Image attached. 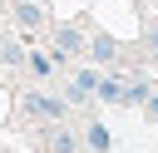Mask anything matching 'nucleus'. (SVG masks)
<instances>
[{"mask_svg": "<svg viewBox=\"0 0 158 153\" xmlns=\"http://www.w3.org/2000/svg\"><path fill=\"white\" fill-rule=\"evenodd\" d=\"M143 109H148V114L158 118V94H148V104H143Z\"/></svg>", "mask_w": 158, "mask_h": 153, "instance_id": "10", "label": "nucleus"}, {"mask_svg": "<svg viewBox=\"0 0 158 153\" xmlns=\"http://www.w3.org/2000/svg\"><path fill=\"white\" fill-rule=\"evenodd\" d=\"M84 143H89L94 153H109V143H114V138H109V128H104V123H89V128H84Z\"/></svg>", "mask_w": 158, "mask_h": 153, "instance_id": "4", "label": "nucleus"}, {"mask_svg": "<svg viewBox=\"0 0 158 153\" xmlns=\"http://www.w3.org/2000/svg\"><path fill=\"white\" fill-rule=\"evenodd\" d=\"M89 54H94V64H109V59H114V39H104V35L89 39Z\"/></svg>", "mask_w": 158, "mask_h": 153, "instance_id": "7", "label": "nucleus"}, {"mask_svg": "<svg viewBox=\"0 0 158 153\" xmlns=\"http://www.w3.org/2000/svg\"><path fill=\"white\" fill-rule=\"evenodd\" d=\"M25 109H30V114H40V118H49V123H64V114H69V99H49V94H25Z\"/></svg>", "mask_w": 158, "mask_h": 153, "instance_id": "1", "label": "nucleus"}, {"mask_svg": "<svg viewBox=\"0 0 158 153\" xmlns=\"http://www.w3.org/2000/svg\"><path fill=\"white\" fill-rule=\"evenodd\" d=\"M148 44H153V49H158V30H148Z\"/></svg>", "mask_w": 158, "mask_h": 153, "instance_id": "11", "label": "nucleus"}, {"mask_svg": "<svg viewBox=\"0 0 158 153\" xmlns=\"http://www.w3.org/2000/svg\"><path fill=\"white\" fill-rule=\"evenodd\" d=\"M15 20L30 30V25H40V5H30V0H15Z\"/></svg>", "mask_w": 158, "mask_h": 153, "instance_id": "6", "label": "nucleus"}, {"mask_svg": "<svg viewBox=\"0 0 158 153\" xmlns=\"http://www.w3.org/2000/svg\"><path fill=\"white\" fill-rule=\"evenodd\" d=\"M54 153H74V133H64L59 123H54Z\"/></svg>", "mask_w": 158, "mask_h": 153, "instance_id": "9", "label": "nucleus"}, {"mask_svg": "<svg viewBox=\"0 0 158 153\" xmlns=\"http://www.w3.org/2000/svg\"><path fill=\"white\" fill-rule=\"evenodd\" d=\"M0 15H5V0H0Z\"/></svg>", "mask_w": 158, "mask_h": 153, "instance_id": "12", "label": "nucleus"}, {"mask_svg": "<svg viewBox=\"0 0 158 153\" xmlns=\"http://www.w3.org/2000/svg\"><path fill=\"white\" fill-rule=\"evenodd\" d=\"M99 99H109V104H128V84H123V79H104V84H99Z\"/></svg>", "mask_w": 158, "mask_h": 153, "instance_id": "3", "label": "nucleus"}, {"mask_svg": "<svg viewBox=\"0 0 158 153\" xmlns=\"http://www.w3.org/2000/svg\"><path fill=\"white\" fill-rule=\"evenodd\" d=\"M99 84H104V79H99L94 69H79V74L69 79V104H84L89 94H99Z\"/></svg>", "mask_w": 158, "mask_h": 153, "instance_id": "2", "label": "nucleus"}, {"mask_svg": "<svg viewBox=\"0 0 158 153\" xmlns=\"http://www.w3.org/2000/svg\"><path fill=\"white\" fill-rule=\"evenodd\" d=\"M54 39H59V49H84V39H79L69 25H59V30H54Z\"/></svg>", "mask_w": 158, "mask_h": 153, "instance_id": "8", "label": "nucleus"}, {"mask_svg": "<svg viewBox=\"0 0 158 153\" xmlns=\"http://www.w3.org/2000/svg\"><path fill=\"white\" fill-rule=\"evenodd\" d=\"M54 64H59V54L49 59V54H30V74L35 79H54Z\"/></svg>", "mask_w": 158, "mask_h": 153, "instance_id": "5", "label": "nucleus"}]
</instances>
